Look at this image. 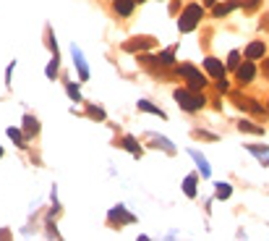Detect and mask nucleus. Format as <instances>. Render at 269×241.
<instances>
[{
	"instance_id": "nucleus-2",
	"label": "nucleus",
	"mask_w": 269,
	"mask_h": 241,
	"mask_svg": "<svg viewBox=\"0 0 269 241\" xmlns=\"http://www.w3.org/2000/svg\"><path fill=\"white\" fill-rule=\"evenodd\" d=\"M202 14H204V11H202V6H198V3H194V6H188V8H186L183 11V16H180V32H191L196 24H198V19H202Z\"/></svg>"
},
{
	"instance_id": "nucleus-10",
	"label": "nucleus",
	"mask_w": 269,
	"mask_h": 241,
	"mask_svg": "<svg viewBox=\"0 0 269 241\" xmlns=\"http://www.w3.org/2000/svg\"><path fill=\"white\" fill-rule=\"evenodd\" d=\"M8 136H10V139H14L18 147H24V144H26V142H24V136H21V131H18V129H8Z\"/></svg>"
},
{
	"instance_id": "nucleus-13",
	"label": "nucleus",
	"mask_w": 269,
	"mask_h": 241,
	"mask_svg": "<svg viewBox=\"0 0 269 241\" xmlns=\"http://www.w3.org/2000/svg\"><path fill=\"white\" fill-rule=\"evenodd\" d=\"M228 66H230V68H238V66H240V53H230Z\"/></svg>"
},
{
	"instance_id": "nucleus-19",
	"label": "nucleus",
	"mask_w": 269,
	"mask_h": 241,
	"mask_svg": "<svg viewBox=\"0 0 269 241\" xmlns=\"http://www.w3.org/2000/svg\"><path fill=\"white\" fill-rule=\"evenodd\" d=\"M256 3H259V0H243V6H246V8H254Z\"/></svg>"
},
{
	"instance_id": "nucleus-12",
	"label": "nucleus",
	"mask_w": 269,
	"mask_h": 241,
	"mask_svg": "<svg viewBox=\"0 0 269 241\" xmlns=\"http://www.w3.org/2000/svg\"><path fill=\"white\" fill-rule=\"evenodd\" d=\"M138 110H146V113H157V116H165V113H162L160 108H154V105H149V102H138Z\"/></svg>"
},
{
	"instance_id": "nucleus-1",
	"label": "nucleus",
	"mask_w": 269,
	"mask_h": 241,
	"mask_svg": "<svg viewBox=\"0 0 269 241\" xmlns=\"http://www.w3.org/2000/svg\"><path fill=\"white\" fill-rule=\"evenodd\" d=\"M175 102H178L183 110H198L204 105V97L196 95V89H178L175 92Z\"/></svg>"
},
{
	"instance_id": "nucleus-11",
	"label": "nucleus",
	"mask_w": 269,
	"mask_h": 241,
	"mask_svg": "<svg viewBox=\"0 0 269 241\" xmlns=\"http://www.w3.org/2000/svg\"><path fill=\"white\" fill-rule=\"evenodd\" d=\"M186 194H188V197H194V194H196V176L186 178Z\"/></svg>"
},
{
	"instance_id": "nucleus-16",
	"label": "nucleus",
	"mask_w": 269,
	"mask_h": 241,
	"mask_svg": "<svg viewBox=\"0 0 269 241\" xmlns=\"http://www.w3.org/2000/svg\"><path fill=\"white\" fill-rule=\"evenodd\" d=\"M37 129H40L37 121H34V118H26V131H29V134H37Z\"/></svg>"
},
{
	"instance_id": "nucleus-23",
	"label": "nucleus",
	"mask_w": 269,
	"mask_h": 241,
	"mask_svg": "<svg viewBox=\"0 0 269 241\" xmlns=\"http://www.w3.org/2000/svg\"><path fill=\"white\" fill-rule=\"evenodd\" d=\"M138 3H142V0H138Z\"/></svg>"
},
{
	"instance_id": "nucleus-21",
	"label": "nucleus",
	"mask_w": 269,
	"mask_h": 241,
	"mask_svg": "<svg viewBox=\"0 0 269 241\" xmlns=\"http://www.w3.org/2000/svg\"><path fill=\"white\" fill-rule=\"evenodd\" d=\"M204 3H206V6H212V3H214V0H204Z\"/></svg>"
},
{
	"instance_id": "nucleus-6",
	"label": "nucleus",
	"mask_w": 269,
	"mask_h": 241,
	"mask_svg": "<svg viewBox=\"0 0 269 241\" xmlns=\"http://www.w3.org/2000/svg\"><path fill=\"white\" fill-rule=\"evenodd\" d=\"M204 68H206V71L209 74H212L214 79H220V76H225V66H222L217 58H206L204 61Z\"/></svg>"
},
{
	"instance_id": "nucleus-22",
	"label": "nucleus",
	"mask_w": 269,
	"mask_h": 241,
	"mask_svg": "<svg viewBox=\"0 0 269 241\" xmlns=\"http://www.w3.org/2000/svg\"><path fill=\"white\" fill-rule=\"evenodd\" d=\"M0 157H3V150H0Z\"/></svg>"
},
{
	"instance_id": "nucleus-9",
	"label": "nucleus",
	"mask_w": 269,
	"mask_h": 241,
	"mask_svg": "<svg viewBox=\"0 0 269 241\" xmlns=\"http://www.w3.org/2000/svg\"><path fill=\"white\" fill-rule=\"evenodd\" d=\"M238 126H240V131H248V134H264L262 126H254V123H248V121H240Z\"/></svg>"
},
{
	"instance_id": "nucleus-20",
	"label": "nucleus",
	"mask_w": 269,
	"mask_h": 241,
	"mask_svg": "<svg viewBox=\"0 0 269 241\" xmlns=\"http://www.w3.org/2000/svg\"><path fill=\"white\" fill-rule=\"evenodd\" d=\"M264 74H269V61L264 63Z\"/></svg>"
},
{
	"instance_id": "nucleus-5",
	"label": "nucleus",
	"mask_w": 269,
	"mask_h": 241,
	"mask_svg": "<svg viewBox=\"0 0 269 241\" xmlns=\"http://www.w3.org/2000/svg\"><path fill=\"white\" fill-rule=\"evenodd\" d=\"M264 53H266L264 42H251L248 48H246V58H248V61H256V58H264Z\"/></svg>"
},
{
	"instance_id": "nucleus-15",
	"label": "nucleus",
	"mask_w": 269,
	"mask_h": 241,
	"mask_svg": "<svg viewBox=\"0 0 269 241\" xmlns=\"http://www.w3.org/2000/svg\"><path fill=\"white\" fill-rule=\"evenodd\" d=\"M157 61H160V63H165V66H168V63H172V50H165Z\"/></svg>"
},
{
	"instance_id": "nucleus-7",
	"label": "nucleus",
	"mask_w": 269,
	"mask_h": 241,
	"mask_svg": "<svg viewBox=\"0 0 269 241\" xmlns=\"http://www.w3.org/2000/svg\"><path fill=\"white\" fill-rule=\"evenodd\" d=\"M136 0H115V14L118 16H131Z\"/></svg>"
},
{
	"instance_id": "nucleus-17",
	"label": "nucleus",
	"mask_w": 269,
	"mask_h": 241,
	"mask_svg": "<svg viewBox=\"0 0 269 241\" xmlns=\"http://www.w3.org/2000/svg\"><path fill=\"white\" fill-rule=\"evenodd\" d=\"M126 147H128V150H131V152H136V155L142 152V150H138V147L134 144V139H126Z\"/></svg>"
},
{
	"instance_id": "nucleus-14",
	"label": "nucleus",
	"mask_w": 269,
	"mask_h": 241,
	"mask_svg": "<svg viewBox=\"0 0 269 241\" xmlns=\"http://www.w3.org/2000/svg\"><path fill=\"white\" fill-rule=\"evenodd\" d=\"M217 197H220V199L230 197V186H225V183H220V186H217Z\"/></svg>"
},
{
	"instance_id": "nucleus-18",
	"label": "nucleus",
	"mask_w": 269,
	"mask_h": 241,
	"mask_svg": "<svg viewBox=\"0 0 269 241\" xmlns=\"http://www.w3.org/2000/svg\"><path fill=\"white\" fill-rule=\"evenodd\" d=\"M68 92H71V97H74V100H78V89H76L74 84H71V87H68Z\"/></svg>"
},
{
	"instance_id": "nucleus-4",
	"label": "nucleus",
	"mask_w": 269,
	"mask_h": 241,
	"mask_svg": "<svg viewBox=\"0 0 269 241\" xmlns=\"http://www.w3.org/2000/svg\"><path fill=\"white\" fill-rule=\"evenodd\" d=\"M236 74H238V82H240V84H248L251 79H254V74H256V68H254V63H251V61H246L243 66H238V71H236Z\"/></svg>"
},
{
	"instance_id": "nucleus-3",
	"label": "nucleus",
	"mask_w": 269,
	"mask_h": 241,
	"mask_svg": "<svg viewBox=\"0 0 269 241\" xmlns=\"http://www.w3.org/2000/svg\"><path fill=\"white\" fill-rule=\"evenodd\" d=\"M180 76L188 79V87L191 89H204V84H206V79L198 74L194 66H180Z\"/></svg>"
},
{
	"instance_id": "nucleus-8",
	"label": "nucleus",
	"mask_w": 269,
	"mask_h": 241,
	"mask_svg": "<svg viewBox=\"0 0 269 241\" xmlns=\"http://www.w3.org/2000/svg\"><path fill=\"white\" fill-rule=\"evenodd\" d=\"M238 6H240L238 0H230V3H225V6H214V16H217V19H222V16H228L230 11H236Z\"/></svg>"
}]
</instances>
